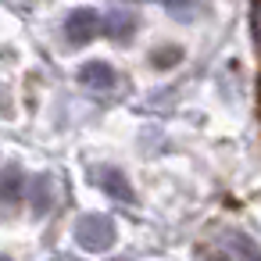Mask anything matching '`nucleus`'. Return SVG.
<instances>
[{
    "instance_id": "f257e3e1",
    "label": "nucleus",
    "mask_w": 261,
    "mask_h": 261,
    "mask_svg": "<svg viewBox=\"0 0 261 261\" xmlns=\"http://www.w3.org/2000/svg\"><path fill=\"white\" fill-rule=\"evenodd\" d=\"M75 240H79V247L83 250H93V254H104V250H111V243H115V222L108 218V215H83L79 222H75Z\"/></svg>"
},
{
    "instance_id": "f03ea898",
    "label": "nucleus",
    "mask_w": 261,
    "mask_h": 261,
    "mask_svg": "<svg viewBox=\"0 0 261 261\" xmlns=\"http://www.w3.org/2000/svg\"><path fill=\"white\" fill-rule=\"evenodd\" d=\"M97 29H100V18H97L93 8H75V11L65 18V36H68L72 47L90 43V40L97 36Z\"/></svg>"
},
{
    "instance_id": "7ed1b4c3",
    "label": "nucleus",
    "mask_w": 261,
    "mask_h": 261,
    "mask_svg": "<svg viewBox=\"0 0 261 261\" xmlns=\"http://www.w3.org/2000/svg\"><path fill=\"white\" fill-rule=\"evenodd\" d=\"M115 68L108 65V61H86L83 68H79V83L83 86H90V90H111L115 86Z\"/></svg>"
},
{
    "instance_id": "20e7f679",
    "label": "nucleus",
    "mask_w": 261,
    "mask_h": 261,
    "mask_svg": "<svg viewBox=\"0 0 261 261\" xmlns=\"http://www.w3.org/2000/svg\"><path fill=\"white\" fill-rule=\"evenodd\" d=\"M97 186L100 190H108L115 200H125V204H133L136 197H133V186H129V179H125V172H118V168H97Z\"/></svg>"
},
{
    "instance_id": "39448f33",
    "label": "nucleus",
    "mask_w": 261,
    "mask_h": 261,
    "mask_svg": "<svg viewBox=\"0 0 261 261\" xmlns=\"http://www.w3.org/2000/svg\"><path fill=\"white\" fill-rule=\"evenodd\" d=\"M18 197H22V172L8 165L0 172V200H18Z\"/></svg>"
},
{
    "instance_id": "423d86ee",
    "label": "nucleus",
    "mask_w": 261,
    "mask_h": 261,
    "mask_svg": "<svg viewBox=\"0 0 261 261\" xmlns=\"http://www.w3.org/2000/svg\"><path fill=\"white\" fill-rule=\"evenodd\" d=\"M108 29H111V36H118V33H129V29H133V18H122V15H115V18L108 22Z\"/></svg>"
},
{
    "instance_id": "0eeeda50",
    "label": "nucleus",
    "mask_w": 261,
    "mask_h": 261,
    "mask_svg": "<svg viewBox=\"0 0 261 261\" xmlns=\"http://www.w3.org/2000/svg\"><path fill=\"white\" fill-rule=\"evenodd\" d=\"M179 58H182L179 50H161V54H154V65L158 68H168V61H179Z\"/></svg>"
}]
</instances>
